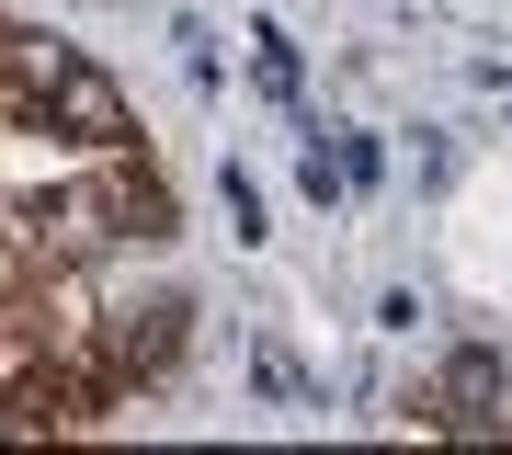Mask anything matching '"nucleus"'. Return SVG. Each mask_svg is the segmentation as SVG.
I'll return each instance as SVG.
<instances>
[{"instance_id":"obj_1","label":"nucleus","mask_w":512,"mask_h":455,"mask_svg":"<svg viewBox=\"0 0 512 455\" xmlns=\"http://www.w3.org/2000/svg\"><path fill=\"white\" fill-rule=\"evenodd\" d=\"M444 421H456V433H490L501 421V353L490 342H467L456 364H444Z\"/></svg>"},{"instance_id":"obj_2","label":"nucleus","mask_w":512,"mask_h":455,"mask_svg":"<svg viewBox=\"0 0 512 455\" xmlns=\"http://www.w3.org/2000/svg\"><path fill=\"white\" fill-rule=\"evenodd\" d=\"M228 239H262V194H251V171H228Z\"/></svg>"},{"instance_id":"obj_3","label":"nucleus","mask_w":512,"mask_h":455,"mask_svg":"<svg viewBox=\"0 0 512 455\" xmlns=\"http://www.w3.org/2000/svg\"><path fill=\"white\" fill-rule=\"evenodd\" d=\"M251 46H262V91H296V46L274 35V23H262V35H251Z\"/></svg>"}]
</instances>
